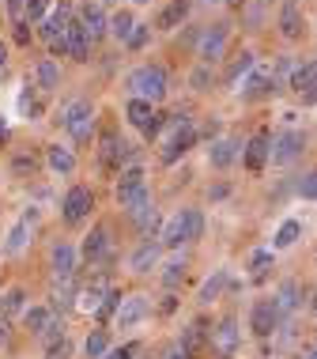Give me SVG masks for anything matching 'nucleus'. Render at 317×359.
Masks as SVG:
<instances>
[{
	"instance_id": "1",
	"label": "nucleus",
	"mask_w": 317,
	"mask_h": 359,
	"mask_svg": "<svg viewBox=\"0 0 317 359\" xmlns=\"http://www.w3.org/2000/svg\"><path fill=\"white\" fill-rule=\"evenodd\" d=\"M125 87H129L132 99H143L151 106H159L162 99H167V69L162 65H140V69H132L129 76H125Z\"/></svg>"
},
{
	"instance_id": "2",
	"label": "nucleus",
	"mask_w": 317,
	"mask_h": 359,
	"mask_svg": "<svg viewBox=\"0 0 317 359\" xmlns=\"http://www.w3.org/2000/svg\"><path fill=\"white\" fill-rule=\"evenodd\" d=\"M200 235H204V212L200 208H181L174 219H167L159 246L178 250V246H185V242H197Z\"/></svg>"
},
{
	"instance_id": "3",
	"label": "nucleus",
	"mask_w": 317,
	"mask_h": 359,
	"mask_svg": "<svg viewBox=\"0 0 317 359\" xmlns=\"http://www.w3.org/2000/svg\"><path fill=\"white\" fill-rule=\"evenodd\" d=\"M23 325H27V333L38 337V341H57V337H64V325H61V318L53 314L50 306H27L23 310Z\"/></svg>"
},
{
	"instance_id": "4",
	"label": "nucleus",
	"mask_w": 317,
	"mask_h": 359,
	"mask_svg": "<svg viewBox=\"0 0 317 359\" xmlns=\"http://www.w3.org/2000/svg\"><path fill=\"white\" fill-rule=\"evenodd\" d=\"M208 344L216 348L219 359H234L238 344H242V329H238V318H234V314L219 318V325L208 329Z\"/></svg>"
},
{
	"instance_id": "5",
	"label": "nucleus",
	"mask_w": 317,
	"mask_h": 359,
	"mask_svg": "<svg viewBox=\"0 0 317 359\" xmlns=\"http://www.w3.org/2000/svg\"><path fill=\"white\" fill-rule=\"evenodd\" d=\"M91 208H94V189L91 186H72L61 201V219L69 223V227H80V223L91 216Z\"/></svg>"
},
{
	"instance_id": "6",
	"label": "nucleus",
	"mask_w": 317,
	"mask_h": 359,
	"mask_svg": "<svg viewBox=\"0 0 317 359\" xmlns=\"http://www.w3.org/2000/svg\"><path fill=\"white\" fill-rule=\"evenodd\" d=\"M125 118H129L132 129H140L148 140H155L162 133V114L151 102H143V99H129V102H125Z\"/></svg>"
},
{
	"instance_id": "7",
	"label": "nucleus",
	"mask_w": 317,
	"mask_h": 359,
	"mask_svg": "<svg viewBox=\"0 0 317 359\" xmlns=\"http://www.w3.org/2000/svg\"><path fill=\"white\" fill-rule=\"evenodd\" d=\"M227 38H230V23H208L204 31H200V42H197L200 65H216V61H223Z\"/></svg>"
},
{
	"instance_id": "8",
	"label": "nucleus",
	"mask_w": 317,
	"mask_h": 359,
	"mask_svg": "<svg viewBox=\"0 0 317 359\" xmlns=\"http://www.w3.org/2000/svg\"><path fill=\"white\" fill-rule=\"evenodd\" d=\"M302 151H306V133H299V129H287L268 144V159H272L276 167H287V163L302 159Z\"/></svg>"
},
{
	"instance_id": "9",
	"label": "nucleus",
	"mask_w": 317,
	"mask_h": 359,
	"mask_svg": "<svg viewBox=\"0 0 317 359\" xmlns=\"http://www.w3.org/2000/svg\"><path fill=\"white\" fill-rule=\"evenodd\" d=\"M83 261L94 265V269L113 261V238H110V227H106V223H94L91 235L83 238Z\"/></svg>"
},
{
	"instance_id": "10",
	"label": "nucleus",
	"mask_w": 317,
	"mask_h": 359,
	"mask_svg": "<svg viewBox=\"0 0 317 359\" xmlns=\"http://www.w3.org/2000/svg\"><path fill=\"white\" fill-rule=\"evenodd\" d=\"M129 159H132V148L125 144L118 133H102V140H99V163H102V170H121V167H129Z\"/></svg>"
},
{
	"instance_id": "11",
	"label": "nucleus",
	"mask_w": 317,
	"mask_h": 359,
	"mask_svg": "<svg viewBox=\"0 0 317 359\" xmlns=\"http://www.w3.org/2000/svg\"><path fill=\"white\" fill-rule=\"evenodd\" d=\"M197 137H200V133H197V125H193V121H185V125H181L178 133H170L167 148L159 151L162 167H174V163L181 159V155H185V151H189V148H193V144H197Z\"/></svg>"
},
{
	"instance_id": "12",
	"label": "nucleus",
	"mask_w": 317,
	"mask_h": 359,
	"mask_svg": "<svg viewBox=\"0 0 317 359\" xmlns=\"http://www.w3.org/2000/svg\"><path fill=\"white\" fill-rule=\"evenodd\" d=\"M76 23L83 27V34H87V42L94 46V42H102L106 34H110V15L102 12V4H80V19Z\"/></svg>"
},
{
	"instance_id": "13",
	"label": "nucleus",
	"mask_w": 317,
	"mask_h": 359,
	"mask_svg": "<svg viewBox=\"0 0 317 359\" xmlns=\"http://www.w3.org/2000/svg\"><path fill=\"white\" fill-rule=\"evenodd\" d=\"M69 23H72V4H69V0H61V8H53V12L38 23V38H42V42H50V46L61 42L64 31H69Z\"/></svg>"
},
{
	"instance_id": "14",
	"label": "nucleus",
	"mask_w": 317,
	"mask_h": 359,
	"mask_svg": "<svg viewBox=\"0 0 317 359\" xmlns=\"http://www.w3.org/2000/svg\"><path fill=\"white\" fill-rule=\"evenodd\" d=\"M287 87H291L295 95H302L306 106H314V87H317V65H314V57H306L302 65H295Z\"/></svg>"
},
{
	"instance_id": "15",
	"label": "nucleus",
	"mask_w": 317,
	"mask_h": 359,
	"mask_svg": "<svg viewBox=\"0 0 317 359\" xmlns=\"http://www.w3.org/2000/svg\"><path fill=\"white\" fill-rule=\"evenodd\" d=\"M148 295H125L121 299V306H118V314H113V325L118 329H132V325H140L143 318H148Z\"/></svg>"
},
{
	"instance_id": "16",
	"label": "nucleus",
	"mask_w": 317,
	"mask_h": 359,
	"mask_svg": "<svg viewBox=\"0 0 317 359\" xmlns=\"http://www.w3.org/2000/svg\"><path fill=\"white\" fill-rule=\"evenodd\" d=\"M276 325H280V314H276L272 299H257V303H253V314H249V329H253V337L268 341V337L276 333Z\"/></svg>"
},
{
	"instance_id": "17",
	"label": "nucleus",
	"mask_w": 317,
	"mask_h": 359,
	"mask_svg": "<svg viewBox=\"0 0 317 359\" xmlns=\"http://www.w3.org/2000/svg\"><path fill=\"white\" fill-rule=\"evenodd\" d=\"M50 273H53V280H72L76 276V250L69 242H57L50 250Z\"/></svg>"
},
{
	"instance_id": "18",
	"label": "nucleus",
	"mask_w": 317,
	"mask_h": 359,
	"mask_svg": "<svg viewBox=\"0 0 317 359\" xmlns=\"http://www.w3.org/2000/svg\"><path fill=\"white\" fill-rule=\"evenodd\" d=\"M280 34L287 42H299L306 34V19L299 12V0H283V12H280Z\"/></svg>"
},
{
	"instance_id": "19",
	"label": "nucleus",
	"mask_w": 317,
	"mask_h": 359,
	"mask_svg": "<svg viewBox=\"0 0 317 359\" xmlns=\"http://www.w3.org/2000/svg\"><path fill=\"white\" fill-rule=\"evenodd\" d=\"M61 46H64V57H72V61H87L91 57V42H87V34H83V27L76 23H69V31H64V38H61Z\"/></svg>"
},
{
	"instance_id": "20",
	"label": "nucleus",
	"mask_w": 317,
	"mask_h": 359,
	"mask_svg": "<svg viewBox=\"0 0 317 359\" xmlns=\"http://www.w3.org/2000/svg\"><path fill=\"white\" fill-rule=\"evenodd\" d=\"M159 257H162V246H159V242H151V238H143L140 246H136V254L129 257V269L136 276H148L151 269L159 265Z\"/></svg>"
},
{
	"instance_id": "21",
	"label": "nucleus",
	"mask_w": 317,
	"mask_h": 359,
	"mask_svg": "<svg viewBox=\"0 0 317 359\" xmlns=\"http://www.w3.org/2000/svg\"><path fill=\"white\" fill-rule=\"evenodd\" d=\"M189 12H193V0H170V4L155 15V31H178Z\"/></svg>"
},
{
	"instance_id": "22",
	"label": "nucleus",
	"mask_w": 317,
	"mask_h": 359,
	"mask_svg": "<svg viewBox=\"0 0 317 359\" xmlns=\"http://www.w3.org/2000/svg\"><path fill=\"white\" fill-rule=\"evenodd\" d=\"M91 114H94V106L87 102V99H69V102H61V110H57V125H61V129L64 133H69L72 129V125H80L83 118H91Z\"/></svg>"
},
{
	"instance_id": "23",
	"label": "nucleus",
	"mask_w": 317,
	"mask_h": 359,
	"mask_svg": "<svg viewBox=\"0 0 317 359\" xmlns=\"http://www.w3.org/2000/svg\"><path fill=\"white\" fill-rule=\"evenodd\" d=\"M118 205L125 216H136V212H143L151 205V189H148V182L143 186H129V189H118Z\"/></svg>"
},
{
	"instance_id": "24",
	"label": "nucleus",
	"mask_w": 317,
	"mask_h": 359,
	"mask_svg": "<svg viewBox=\"0 0 317 359\" xmlns=\"http://www.w3.org/2000/svg\"><path fill=\"white\" fill-rule=\"evenodd\" d=\"M238 148H242V144H238L234 137H223V140H216L208 148V163L216 170H227V167H234V159H238Z\"/></svg>"
},
{
	"instance_id": "25",
	"label": "nucleus",
	"mask_w": 317,
	"mask_h": 359,
	"mask_svg": "<svg viewBox=\"0 0 317 359\" xmlns=\"http://www.w3.org/2000/svg\"><path fill=\"white\" fill-rule=\"evenodd\" d=\"M268 144H272V137H268L265 129H261L253 140L246 144L242 159H246V167H249V170H265V163H268Z\"/></svg>"
},
{
	"instance_id": "26",
	"label": "nucleus",
	"mask_w": 317,
	"mask_h": 359,
	"mask_svg": "<svg viewBox=\"0 0 317 359\" xmlns=\"http://www.w3.org/2000/svg\"><path fill=\"white\" fill-rule=\"evenodd\" d=\"M34 219H38V212H34V208H31V212H23V219L15 223V227H12V235H8V242H4V250H8V254H19V250H23L27 242H31Z\"/></svg>"
},
{
	"instance_id": "27",
	"label": "nucleus",
	"mask_w": 317,
	"mask_h": 359,
	"mask_svg": "<svg viewBox=\"0 0 317 359\" xmlns=\"http://www.w3.org/2000/svg\"><path fill=\"white\" fill-rule=\"evenodd\" d=\"M34 87L38 91H57V87H61V65L50 61V57H42V61L34 65Z\"/></svg>"
},
{
	"instance_id": "28",
	"label": "nucleus",
	"mask_w": 317,
	"mask_h": 359,
	"mask_svg": "<svg viewBox=\"0 0 317 359\" xmlns=\"http://www.w3.org/2000/svg\"><path fill=\"white\" fill-rule=\"evenodd\" d=\"M253 76H249V83H246V99H265V95H272V91H280L272 80V69H249Z\"/></svg>"
},
{
	"instance_id": "29",
	"label": "nucleus",
	"mask_w": 317,
	"mask_h": 359,
	"mask_svg": "<svg viewBox=\"0 0 317 359\" xmlns=\"http://www.w3.org/2000/svg\"><path fill=\"white\" fill-rule=\"evenodd\" d=\"M45 159H50V167L57 174H72L76 170V151L64 148V144H50V148H45Z\"/></svg>"
},
{
	"instance_id": "30",
	"label": "nucleus",
	"mask_w": 317,
	"mask_h": 359,
	"mask_svg": "<svg viewBox=\"0 0 317 359\" xmlns=\"http://www.w3.org/2000/svg\"><path fill=\"white\" fill-rule=\"evenodd\" d=\"M106 291H110V280H106V276H94L91 284L80 291V306H83V310H99L102 299H106Z\"/></svg>"
},
{
	"instance_id": "31",
	"label": "nucleus",
	"mask_w": 317,
	"mask_h": 359,
	"mask_svg": "<svg viewBox=\"0 0 317 359\" xmlns=\"http://www.w3.org/2000/svg\"><path fill=\"white\" fill-rule=\"evenodd\" d=\"M272 265H276V254H272V250H253V257H249V280H253V284L268 280Z\"/></svg>"
},
{
	"instance_id": "32",
	"label": "nucleus",
	"mask_w": 317,
	"mask_h": 359,
	"mask_svg": "<svg viewBox=\"0 0 317 359\" xmlns=\"http://www.w3.org/2000/svg\"><path fill=\"white\" fill-rule=\"evenodd\" d=\"M253 65H257V57L249 53V50H242V53L234 57V61L227 65V72H223V83H227V87H234L238 80H242V76H249V69H253Z\"/></svg>"
},
{
	"instance_id": "33",
	"label": "nucleus",
	"mask_w": 317,
	"mask_h": 359,
	"mask_svg": "<svg viewBox=\"0 0 317 359\" xmlns=\"http://www.w3.org/2000/svg\"><path fill=\"white\" fill-rule=\"evenodd\" d=\"M181 348H185V352H200V348L208 344V325L204 322H193V325H185V333H181V341H178Z\"/></svg>"
},
{
	"instance_id": "34",
	"label": "nucleus",
	"mask_w": 317,
	"mask_h": 359,
	"mask_svg": "<svg viewBox=\"0 0 317 359\" xmlns=\"http://www.w3.org/2000/svg\"><path fill=\"white\" fill-rule=\"evenodd\" d=\"M272 306H276V314H291L295 306H299V284H295V280H287V284L280 287V295L272 299Z\"/></svg>"
},
{
	"instance_id": "35",
	"label": "nucleus",
	"mask_w": 317,
	"mask_h": 359,
	"mask_svg": "<svg viewBox=\"0 0 317 359\" xmlns=\"http://www.w3.org/2000/svg\"><path fill=\"white\" fill-rule=\"evenodd\" d=\"M53 303H50V310H53V314H57V310H61V314H64V310H69L72 306V299H76V276L72 280H61V287H53Z\"/></svg>"
},
{
	"instance_id": "36",
	"label": "nucleus",
	"mask_w": 317,
	"mask_h": 359,
	"mask_svg": "<svg viewBox=\"0 0 317 359\" xmlns=\"http://www.w3.org/2000/svg\"><path fill=\"white\" fill-rule=\"evenodd\" d=\"M23 310H27V291H23V287H12L4 299H0V314H4V318L23 314Z\"/></svg>"
},
{
	"instance_id": "37",
	"label": "nucleus",
	"mask_w": 317,
	"mask_h": 359,
	"mask_svg": "<svg viewBox=\"0 0 317 359\" xmlns=\"http://www.w3.org/2000/svg\"><path fill=\"white\" fill-rule=\"evenodd\" d=\"M302 238V219H287L280 231H276V250H287Z\"/></svg>"
},
{
	"instance_id": "38",
	"label": "nucleus",
	"mask_w": 317,
	"mask_h": 359,
	"mask_svg": "<svg viewBox=\"0 0 317 359\" xmlns=\"http://www.w3.org/2000/svg\"><path fill=\"white\" fill-rule=\"evenodd\" d=\"M185 261H170V265L167 269H162V287H167V291H178L181 284H185Z\"/></svg>"
},
{
	"instance_id": "39",
	"label": "nucleus",
	"mask_w": 317,
	"mask_h": 359,
	"mask_svg": "<svg viewBox=\"0 0 317 359\" xmlns=\"http://www.w3.org/2000/svg\"><path fill=\"white\" fill-rule=\"evenodd\" d=\"M227 284H230V276L223 273V269H219V273L211 276L204 287H200V303H216V299L223 295V287H227Z\"/></svg>"
},
{
	"instance_id": "40",
	"label": "nucleus",
	"mask_w": 317,
	"mask_h": 359,
	"mask_svg": "<svg viewBox=\"0 0 317 359\" xmlns=\"http://www.w3.org/2000/svg\"><path fill=\"white\" fill-rule=\"evenodd\" d=\"M132 223H136V231H140V235H155V227H159V212H155V205H148V208H143V212H136V216H129Z\"/></svg>"
},
{
	"instance_id": "41",
	"label": "nucleus",
	"mask_w": 317,
	"mask_h": 359,
	"mask_svg": "<svg viewBox=\"0 0 317 359\" xmlns=\"http://www.w3.org/2000/svg\"><path fill=\"white\" fill-rule=\"evenodd\" d=\"M50 4H53V0H27V4H23V23L38 27L45 19V12H50Z\"/></svg>"
},
{
	"instance_id": "42",
	"label": "nucleus",
	"mask_w": 317,
	"mask_h": 359,
	"mask_svg": "<svg viewBox=\"0 0 317 359\" xmlns=\"http://www.w3.org/2000/svg\"><path fill=\"white\" fill-rule=\"evenodd\" d=\"M83 352H87V359H102L106 352H110V337H106V329H94V333L87 337V344H83Z\"/></svg>"
},
{
	"instance_id": "43",
	"label": "nucleus",
	"mask_w": 317,
	"mask_h": 359,
	"mask_svg": "<svg viewBox=\"0 0 317 359\" xmlns=\"http://www.w3.org/2000/svg\"><path fill=\"white\" fill-rule=\"evenodd\" d=\"M132 27H136L132 12H118V15H110V34H113V38H121V42L132 34Z\"/></svg>"
},
{
	"instance_id": "44",
	"label": "nucleus",
	"mask_w": 317,
	"mask_h": 359,
	"mask_svg": "<svg viewBox=\"0 0 317 359\" xmlns=\"http://www.w3.org/2000/svg\"><path fill=\"white\" fill-rule=\"evenodd\" d=\"M121 299H125V295H121V291H118V287H110V291H106V299H102V306H99V310H94V314H99V318H102V322H110V318H113V314H118V306H121Z\"/></svg>"
},
{
	"instance_id": "45",
	"label": "nucleus",
	"mask_w": 317,
	"mask_h": 359,
	"mask_svg": "<svg viewBox=\"0 0 317 359\" xmlns=\"http://www.w3.org/2000/svg\"><path fill=\"white\" fill-rule=\"evenodd\" d=\"M118 174H121V178H118V189H129V186H143V167H140V163H129V167H121Z\"/></svg>"
},
{
	"instance_id": "46",
	"label": "nucleus",
	"mask_w": 317,
	"mask_h": 359,
	"mask_svg": "<svg viewBox=\"0 0 317 359\" xmlns=\"http://www.w3.org/2000/svg\"><path fill=\"white\" fill-rule=\"evenodd\" d=\"M72 352H76V344L69 337H57V341L45 344V359H72Z\"/></svg>"
},
{
	"instance_id": "47",
	"label": "nucleus",
	"mask_w": 317,
	"mask_h": 359,
	"mask_svg": "<svg viewBox=\"0 0 317 359\" xmlns=\"http://www.w3.org/2000/svg\"><path fill=\"white\" fill-rule=\"evenodd\" d=\"M148 38H151V23H136V27H132V34L125 38V46H129V50H143Z\"/></svg>"
},
{
	"instance_id": "48",
	"label": "nucleus",
	"mask_w": 317,
	"mask_h": 359,
	"mask_svg": "<svg viewBox=\"0 0 317 359\" xmlns=\"http://www.w3.org/2000/svg\"><path fill=\"white\" fill-rule=\"evenodd\" d=\"M69 137H72L76 144H87V140L94 137V114H91V118H83L80 125H72V129H69Z\"/></svg>"
},
{
	"instance_id": "49",
	"label": "nucleus",
	"mask_w": 317,
	"mask_h": 359,
	"mask_svg": "<svg viewBox=\"0 0 317 359\" xmlns=\"http://www.w3.org/2000/svg\"><path fill=\"white\" fill-rule=\"evenodd\" d=\"M140 341H129V344H121V348H110V352H106L102 359H132V355H140Z\"/></svg>"
},
{
	"instance_id": "50",
	"label": "nucleus",
	"mask_w": 317,
	"mask_h": 359,
	"mask_svg": "<svg viewBox=\"0 0 317 359\" xmlns=\"http://www.w3.org/2000/svg\"><path fill=\"white\" fill-rule=\"evenodd\" d=\"M34 83H23V99H19V114H34Z\"/></svg>"
},
{
	"instance_id": "51",
	"label": "nucleus",
	"mask_w": 317,
	"mask_h": 359,
	"mask_svg": "<svg viewBox=\"0 0 317 359\" xmlns=\"http://www.w3.org/2000/svg\"><path fill=\"white\" fill-rule=\"evenodd\" d=\"M34 167H38L34 155H15V163H12V170H15V174H34Z\"/></svg>"
},
{
	"instance_id": "52",
	"label": "nucleus",
	"mask_w": 317,
	"mask_h": 359,
	"mask_svg": "<svg viewBox=\"0 0 317 359\" xmlns=\"http://www.w3.org/2000/svg\"><path fill=\"white\" fill-rule=\"evenodd\" d=\"M208 83H211V65H200V69L193 72V87L197 91H208Z\"/></svg>"
},
{
	"instance_id": "53",
	"label": "nucleus",
	"mask_w": 317,
	"mask_h": 359,
	"mask_svg": "<svg viewBox=\"0 0 317 359\" xmlns=\"http://www.w3.org/2000/svg\"><path fill=\"white\" fill-rule=\"evenodd\" d=\"M299 193L306 201H314L317 197V182H314V174H302V182H299Z\"/></svg>"
},
{
	"instance_id": "54",
	"label": "nucleus",
	"mask_w": 317,
	"mask_h": 359,
	"mask_svg": "<svg viewBox=\"0 0 317 359\" xmlns=\"http://www.w3.org/2000/svg\"><path fill=\"white\" fill-rule=\"evenodd\" d=\"M23 4L27 0H8V15H12L15 23H23Z\"/></svg>"
},
{
	"instance_id": "55",
	"label": "nucleus",
	"mask_w": 317,
	"mask_h": 359,
	"mask_svg": "<svg viewBox=\"0 0 317 359\" xmlns=\"http://www.w3.org/2000/svg\"><path fill=\"white\" fill-rule=\"evenodd\" d=\"M8 337H12V318L0 314V344H8Z\"/></svg>"
},
{
	"instance_id": "56",
	"label": "nucleus",
	"mask_w": 317,
	"mask_h": 359,
	"mask_svg": "<svg viewBox=\"0 0 317 359\" xmlns=\"http://www.w3.org/2000/svg\"><path fill=\"white\" fill-rule=\"evenodd\" d=\"M167 359H193V352H185V348H181V344H174V348H170V352H167Z\"/></svg>"
},
{
	"instance_id": "57",
	"label": "nucleus",
	"mask_w": 317,
	"mask_h": 359,
	"mask_svg": "<svg viewBox=\"0 0 317 359\" xmlns=\"http://www.w3.org/2000/svg\"><path fill=\"white\" fill-rule=\"evenodd\" d=\"M15 42H19V46L31 42V34H27V23H15Z\"/></svg>"
},
{
	"instance_id": "58",
	"label": "nucleus",
	"mask_w": 317,
	"mask_h": 359,
	"mask_svg": "<svg viewBox=\"0 0 317 359\" xmlns=\"http://www.w3.org/2000/svg\"><path fill=\"white\" fill-rule=\"evenodd\" d=\"M227 8H234V12H238V8H246V0H227Z\"/></svg>"
},
{
	"instance_id": "59",
	"label": "nucleus",
	"mask_w": 317,
	"mask_h": 359,
	"mask_svg": "<svg viewBox=\"0 0 317 359\" xmlns=\"http://www.w3.org/2000/svg\"><path fill=\"white\" fill-rule=\"evenodd\" d=\"M4 61H8V50H4V42H0V69H4Z\"/></svg>"
},
{
	"instance_id": "60",
	"label": "nucleus",
	"mask_w": 317,
	"mask_h": 359,
	"mask_svg": "<svg viewBox=\"0 0 317 359\" xmlns=\"http://www.w3.org/2000/svg\"><path fill=\"white\" fill-rule=\"evenodd\" d=\"M0 140H8V125L4 121H0Z\"/></svg>"
},
{
	"instance_id": "61",
	"label": "nucleus",
	"mask_w": 317,
	"mask_h": 359,
	"mask_svg": "<svg viewBox=\"0 0 317 359\" xmlns=\"http://www.w3.org/2000/svg\"><path fill=\"white\" fill-rule=\"evenodd\" d=\"M132 4H148V0H132Z\"/></svg>"
},
{
	"instance_id": "62",
	"label": "nucleus",
	"mask_w": 317,
	"mask_h": 359,
	"mask_svg": "<svg viewBox=\"0 0 317 359\" xmlns=\"http://www.w3.org/2000/svg\"><path fill=\"white\" fill-rule=\"evenodd\" d=\"M306 359H314V352H306Z\"/></svg>"
}]
</instances>
